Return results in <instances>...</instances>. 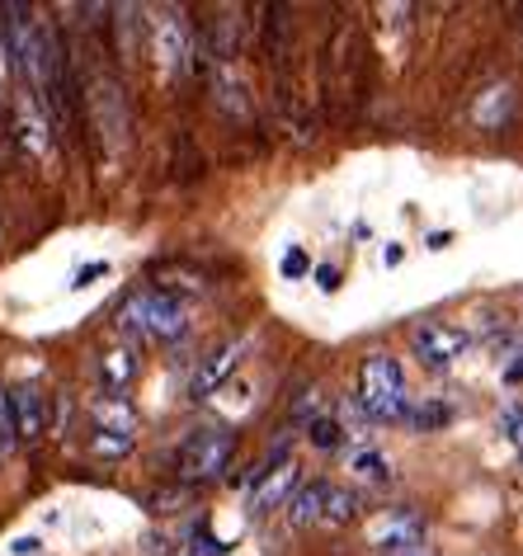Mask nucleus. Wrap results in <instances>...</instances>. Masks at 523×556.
<instances>
[{
	"mask_svg": "<svg viewBox=\"0 0 523 556\" xmlns=\"http://www.w3.org/2000/svg\"><path fill=\"white\" fill-rule=\"evenodd\" d=\"M118 330L132 340H180L189 330V316L180 298H170L165 288H142L118 307Z\"/></svg>",
	"mask_w": 523,
	"mask_h": 556,
	"instance_id": "1",
	"label": "nucleus"
},
{
	"mask_svg": "<svg viewBox=\"0 0 523 556\" xmlns=\"http://www.w3.org/2000/svg\"><path fill=\"white\" fill-rule=\"evenodd\" d=\"M231 457H237V434L222 429V425H203L180 443V453H175V471H180L184 485H203V481L222 477V471L231 467Z\"/></svg>",
	"mask_w": 523,
	"mask_h": 556,
	"instance_id": "2",
	"label": "nucleus"
},
{
	"mask_svg": "<svg viewBox=\"0 0 523 556\" xmlns=\"http://www.w3.org/2000/svg\"><path fill=\"white\" fill-rule=\"evenodd\" d=\"M359 406L368 410V420H401V410L410 406L406 396V372L392 354H368L359 368Z\"/></svg>",
	"mask_w": 523,
	"mask_h": 556,
	"instance_id": "3",
	"label": "nucleus"
},
{
	"mask_svg": "<svg viewBox=\"0 0 523 556\" xmlns=\"http://www.w3.org/2000/svg\"><path fill=\"white\" fill-rule=\"evenodd\" d=\"M86 104H90V123H94V132L104 137V147L118 151L123 142H128V100H123L118 80L114 76H100L90 86Z\"/></svg>",
	"mask_w": 523,
	"mask_h": 556,
	"instance_id": "4",
	"label": "nucleus"
},
{
	"mask_svg": "<svg viewBox=\"0 0 523 556\" xmlns=\"http://www.w3.org/2000/svg\"><path fill=\"white\" fill-rule=\"evenodd\" d=\"M410 344H416V358L424 368H452L467 354V330L448 321H420L410 330Z\"/></svg>",
	"mask_w": 523,
	"mask_h": 556,
	"instance_id": "5",
	"label": "nucleus"
},
{
	"mask_svg": "<svg viewBox=\"0 0 523 556\" xmlns=\"http://www.w3.org/2000/svg\"><path fill=\"white\" fill-rule=\"evenodd\" d=\"M151 58H156V66L170 76L189 66V29L175 10H165V15L151 20Z\"/></svg>",
	"mask_w": 523,
	"mask_h": 556,
	"instance_id": "6",
	"label": "nucleus"
},
{
	"mask_svg": "<svg viewBox=\"0 0 523 556\" xmlns=\"http://www.w3.org/2000/svg\"><path fill=\"white\" fill-rule=\"evenodd\" d=\"M245 350H251V344H245V340H227L222 344V350H213L208 358H203V364H199V372H194V382H189V396H194V401H203V396H213L217 392V387H222L227 378H231V372H237L241 368V358H245Z\"/></svg>",
	"mask_w": 523,
	"mask_h": 556,
	"instance_id": "7",
	"label": "nucleus"
},
{
	"mask_svg": "<svg viewBox=\"0 0 523 556\" xmlns=\"http://www.w3.org/2000/svg\"><path fill=\"white\" fill-rule=\"evenodd\" d=\"M420 538H424V519H420V514H410V509H392V514H382V519L373 523V547L382 556L416 552Z\"/></svg>",
	"mask_w": 523,
	"mask_h": 556,
	"instance_id": "8",
	"label": "nucleus"
},
{
	"mask_svg": "<svg viewBox=\"0 0 523 556\" xmlns=\"http://www.w3.org/2000/svg\"><path fill=\"white\" fill-rule=\"evenodd\" d=\"M5 406H10V420H15V439L20 443L43 439V429H48V396L38 392V387H15V392L5 396Z\"/></svg>",
	"mask_w": 523,
	"mask_h": 556,
	"instance_id": "9",
	"label": "nucleus"
},
{
	"mask_svg": "<svg viewBox=\"0 0 523 556\" xmlns=\"http://www.w3.org/2000/svg\"><path fill=\"white\" fill-rule=\"evenodd\" d=\"M509 118H514V86H490V90L476 94L472 123H476L481 132H500Z\"/></svg>",
	"mask_w": 523,
	"mask_h": 556,
	"instance_id": "10",
	"label": "nucleus"
},
{
	"mask_svg": "<svg viewBox=\"0 0 523 556\" xmlns=\"http://www.w3.org/2000/svg\"><path fill=\"white\" fill-rule=\"evenodd\" d=\"M90 415H94V429H104V434H132L137 439V410L118 392H109V396L94 401Z\"/></svg>",
	"mask_w": 523,
	"mask_h": 556,
	"instance_id": "11",
	"label": "nucleus"
},
{
	"mask_svg": "<svg viewBox=\"0 0 523 556\" xmlns=\"http://www.w3.org/2000/svg\"><path fill=\"white\" fill-rule=\"evenodd\" d=\"M293 485H297V467L293 463H283V467H273V471H259V485H255V495H251V509L255 514H269L288 491H293Z\"/></svg>",
	"mask_w": 523,
	"mask_h": 556,
	"instance_id": "12",
	"label": "nucleus"
},
{
	"mask_svg": "<svg viewBox=\"0 0 523 556\" xmlns=\"http://www.w3.org/2000/svg\"><path fill=\"white\" fill-rule=\"evenodd\" d=\"M321 509H326V481L297 485V495L288 500V519H293V528H311V523H321Z\"/></svg>",
	"mask_w": 523,
	"mask_h": 556,
	"instance_id": "13",
	"label": "nucleus"
},
{
	"mask_svg": "<svg viewBox=\"0 0 523 556\" xmlns=\"http://www.w3.org/2000/svg\"><path fill=\"white\" fill-rule=\"evenodd\" d=\"M217 104L231 118H251V100H245V80L231 72V62H217Z\"/></svg>",
	"mask_w": 523,
	"mask_h": 556,
	"instance_id": "14",
	"label": "nucleus"
},
{
	"mask_svg": "<svg viewBox=\"0 0 523 556\" xmlns=\"http://www.w3.org/2000/svg\"><path fill=\"white\" fill-rule=\"evenodd\" d=\"M100 378H104L109 392L123 396V387L137 378V354H132V350H109V354L100 358Z\"/></svg>",
	"mask_w": 523,
	"mask_h": 556,
	"instance_id": "15",
	"label": "nucleus"
},
{
	"mask_svg": "<svg viewBox=\"0 0 523 556\" xmlns=\"http://www.w3.org/2000/svg\"><path fill=\"white\" fill-rule=\"evenodd\" d=\"M326 523H354L359 519V495L344 491V485H330L326 481V509H321Z\"/></svg>",
	"mask_w": 523,
	"mask_h": 556,
	"instance_id": "16",
	"label": "nucleus"
},
{
	"mask_svg": "<svg viewBox=\"0 0 523 556\" xmlns=\"http://www.w3.org/2000/svg\"><path fill=\"white\" fill-rule=\"evenodd\" d=\"M20 142L34 151V156H48L52 151V137H48V123L34 114V104H24V114H20Z\"/></svg>",
	"mask_w": 523,
	"mask_h": 556,
	"instance_id": "17",
	"label": "nucleus"
},
{
	"mask_svg": "<svg viewBox=\"0 0 523 556\" xmlns=\"http://www.w3.org/2000/svg\"><path fill=\"white\" fill-rule=\"evenodd\" d=\"M401 420L410 429H438V425H448L452 415H448V406H438V401H424V406H406Z\"/></svg>",
	"mask_w": 523,
	"mask_h": 556,
	"instance_id": "18",
	"label": "nucleus"
},
{
	"mask_svg": "<svg viewBox=\"0 0 523 556\" xmlns=\"http://www.w3.org/2000/svg\"><path fill=\"white\" fill-rule=\"evenodd\" d=\"M132 434H104V429H94L90 434V453L94 457H123V453H132Z\"/></svg>",
	"mask_w": 523,
	"mask_h": 556,
	"instance_id": "19",
	"label": "nucleus"
},
{
	"mask_svg": "<svg viewBox=\"0 0 523 556\" xmlns=\"http://www.w3.org/2000/svg\"><path fill=\"white\" fill-rule=\"evenodd\" d=\"M311 443H316V448H340L344 429L335 420H311Z\"/></svg>",
	"mask_w": 523,
	"mask_h": 556,
	"instance_id": "20",
	"label": "nucleus"
},
{
	"mask_svg": "<svg viewBox=\"0 0 523 556\" xmlns=\"http://www.w3.org/2000/svg\"><path fill=\"white\" fill-rule=\"evenodd\" d=\"M15 420H10V406H5V392H0V457L15 453Z\"/></svg>",
	"mask_w": 523,
	"mask_h": 556,
	"instance_id": "21",
	"label": "nucleus"
},
{
	"mask_svg": "<svg viewBox=\"0 0 523 556\" xmlns=\"http://www.w3.org/2000/svg\"><path fill=\"white\" fill-rule=\"evenodd\" d=\"M354 467H359L363 477H373V481H382V477H387V463H382L378 453H359V457H354Z\"/></svg>",
	"mask_w": 523,
	"mask_h": 556,
	"instance_id": "22",
	"label": "nucleus"
},
{
	"mask_svg": "<svg viewBox=\"0 0 523 556\" xmlns=\"http://www.w3.org/2000/svg\"><path fill=\"white\" fill-rule=\"evenodd\" d=\"M505 434H509V443L519 448V457H523V410H505Z\"/></svg>",
	"mask_w": 523,
	"mask_h": 556,
	"instance_id": "23",
	"label": "nucleus"
},
{
	"mask_svg": "<svg viewBox=\"0 0 523 556\" xmlns=\"http://www.w3.org/2000/svg\"><path fill=\"white\" fill-rule=\"evenodd\" d=\"M316 410H321V392L311 387V392H302V401H297V410H293V415H297V420H311Z\"/></svg>",
	"mask_w": 523,
	"mask_h": 556,
	"instance_id": "24",
	"label": "nucleus"
},
{
	"mask_svg": "<svg viewBox=\"0 0 523 556\" xmlns=\"http://www.w3.org/2000/svg\"><path fill=\"white\" fill-rule=\"evenodd\" d=\"M307 274V255H302V250H288L283 255V278H302Z\"/></svg>",
	"mask_w": 523,
	"mask_h": 556,
	"instance_id": "25",
	"label": "nucleus"
},
{
	"mask_svg": "<svg viewBox=\"0 0 523 556\" xmlns=\"http://www.w3.org/2000/svg\"><path fill=\"white\" fill-rule=\"evenodd\" d=\"M316 283H321L326 293H335V288H340V269H335V264H321V269H316Z\"/></svg>",
	"mask_w": 523,
	"mask_h": 556,
	"instance_id": "26",
	"label": "nucleus"
},
{
	"mask_svg": "<svg viewBox=\"0 0 523 556\" xmlns=\"http://www.w3.org/2000/svg\"><path fill=\"white\" fill-rule=\"evenodd\" d=\"M38 547H43L38 538H15V542H10V552H15V556H38Z\"/></svg>",
	"mask_w": 523,
	"mask_h": 556,
	"instance_id": "27",
	"label": "nucleus"
},
{
	"mask_svg": "<svg viewBox=\"0 0 523 556\" xmlns=\"http://www.w3.org/2000/svg\"><path fill=\"white\" fill-rule=\"evenodd\" d=\"M100 274H109V264H86V269L76 274V288H86L90 278H100Z\"/></svg>",
	"mask_w": 523,
	"mask_h": 556,
	"instance_id": "28",
	"label": "nucleus"
},
{
	"mask_svg": "<svg viewBox=\"0 0 523 556\" xmlns=\"http://www.w3.org/2000/svg\"><path fill=\"white\" fill-rule=\"evenodd\" d=\"M382 264H387V269H396V264H401V245H387V250H382Z\"/></svg>",
	"mask_w": 523,
	"mask_h": 556,
	"instance_id": "29",
	"label": "nucleus"
},
{
	"mask_svg": "<svg viewBox=\"0 0 523 556\" xmlns=\"http://www.w3.org/2000/svg\"><path fill=\"white\" fill-rule=\"evenodd\" d=\"M505 382H523V354H519V364L505 368Z\"/></svg>",
	"mask_w": 523,
	"mask_h": 556,
	"instance_id": "30",
	"label": "nucleus"
},
{
	"mask_svg": "<svg viewBox=\"0 0 523 556\" xmlns=\"http://www.w3.org/2000/svg\"><path fill=\"white\" fill-rule=\"evenodd\" d=\"M392 556H430V552H420V547H416V552H392Z\"/></svg>",
	"mask_w": 523,
	"mask_h": 556,
	"instance_id": "31",
	"label": "nucleus"
}]
</instances>
